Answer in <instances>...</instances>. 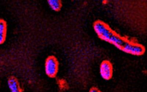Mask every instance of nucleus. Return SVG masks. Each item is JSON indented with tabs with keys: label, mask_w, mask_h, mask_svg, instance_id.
Listing matches in <instances>:
<instances>
[{
	"label": "nucleus",
	"mask_w": 147,
	"mask_h": 92,
	"mask_svg": "<svg viewBox=\"0 0 147 92\" xmlns=\"http://www.w3.org/2000/svg\"><path fill=\"white\" fill-rule=\"evenodd\" d=\"M101 39L115 45L117 48L122 50L128 41L119 37L111 29L108 30L103 35Z\"/></svg>",
	"instance_id": "1"
},
{
	"label": "nucleus",
	"mask_w": 147,
	"mask_h": 92,
	"mask_svg": "<svg viewBox=\"0 0 147 92\" xmlns=\"http://www.w3.org/2000/svg\"><path fill=\"white\" fill-rule=\"evenodd\" d=\"M122 50L128 54L135 55H140L144 52V47L142 45L129 41L125 44Z\"/></svg>",
	"instance_id": "2"
},
{
	"label": "nucleus",
	"mask_w": 147,
	"mask_h": 92,
	"mask_svg": "<svg viewBox=\"0 0 147 92\" xmlns=\"http://www.w3.org/2000/svg\"><path fill=\"white\" fill-rule=\"evenodd\" d=\"M45 70L46 74L50 77H54L56 75L58 70V63L55 57H50L47 59Z\"/></svg>",
	"instance_id": "3"
},
{
	"label": "nucleus",
	"mask_w": 147,
	"mask_h": 92,
	"mask_svg": "<svg viewBox=\"0 0 147 92\" xmlns=\"http://www.w3.org/2000/svg\"><path fill=\"white\" fill-rule=\"evenodd\" d=\"M100 72L101 77L106 80L111 78L113 75V68L111 64L107 61H104L100 64Z\"/></svg>",
	"instance_id": "4"
},
{
	"label": "nucleus",
	"mask_w": 147,
	"mask_h": 92,
	"mask_svg": "<svg viewBox=\"0 0 147 92\" xmlns=\"http://www.w3.org/2000/svg\"><path fill=\"white\" fill-rule=\"evenodd\" d=\"M6 26L3 20H0V44L3 43L5 38Z\"/></svg>",
	"instance_id": "5"
},
{
	"label": "nucleus",
	"mask_w": 147,
	"mask_h": 92,
	"mask_svg": "<svg viewBox=\"0 0 147 92\" xmlns=\"http://www.w3.org/2000/svg\"><path fill=\"white\" fill-rule=\"evenodd\" d=\"M48 4L51 8L55 11H59L62 7L61 2L59 0H50L48 1Z\"/></svg>",
	"instance_id": "6"
},
{
	"label": "nucleus",
	"mask_w": 147,
	"mask_h": 92,
	"mask_svg": "<svg viewBox=\"0 0 147 92\" xmlns=\"http://www.w3.org/2000/svg\"><path fill=\"white\" fill-rule=\"evenodd\" d=\"M8 87L11 92H20L18 85L16 80L13 78L9 79L8 81Z\"/></svg>",
	"instance_id": "7"
},
{
	"label": "nucleus",
	"mask_w": 147,
	"mask_h": 92,
	"mask_svg": "<svg viewBox=\"0 0 147 92\" xmlns=\"http://www.w3.org/2000/svg\"><path fill=\"white\" fill-rule=\"evenodd\" d=\"M89 92H100L98 89L96 88H92L90 89Z\"/></svg>",
	"instance_id": "8"
}]
</instances>
